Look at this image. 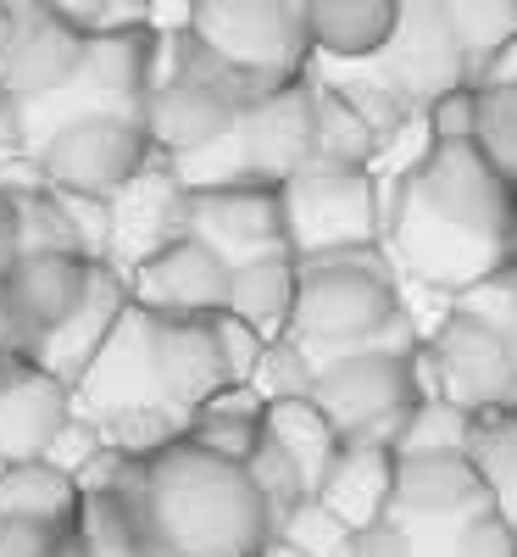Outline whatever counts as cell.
I'll return each instance as SVG.
<instances>
[{"mask_svg":"<svg viewBox=\"0 0 517 557\" xmlns=\"http://www.w3.org/2000/svg\"><path fill=\"white\" fill-rule=\"evenodd\" d=\"M384 246L417 285L467 296L517 262V190L479 146H423L384 190Z\"/></svg>","mask_w":517,"mask_h":557,"instance_id":"cell-1","label":"cell"},{"mask_svg":"<svg viewBox=\"0 0 517 557\" xmlns=\"http://www.w3.org/2000/svg\"><path fill=\"white\" fill-rule=\"evenodd\" d=\"M123 491L156 557H262V546L273 541L245 462L217 457L196 435L134 457Z\"/></svg>","mask_w":517,"mask_h":557,"instance_id":"cell-2","label":"cell"},{"mask_svg":"<svg viewBox=\"0 0 517 557\" xmlns=\"http://www.w3.org/2000/svg\"><path fill=\"white\" fill-rule=\"evenodd\" d=\"M73 401L84 418H96L106 430L112 446H123L134 457L190 435V424H196L167 391L162 351H156V312H146L139 301H128L112 341L84 368V380L73 385Z\"/></svg>","mask_w":517,"mask_h":557,"instance_id":"cell-3","label":"cell"},{"mask_svg":"<svg viewBox=\"0 0 517 557\" xmlns=\"http://www.w3.org/2000/svg\"><path fill=\"white\" fill-rule=\"evenodd\" d=\"M395 330H401V290L384 262V246L301 262V301L290 335L317 362L367 346H417V341H384Z\"/></svg>","mask_w":517,"mask_h":557,"instance_id":"cell-4","label":"cell"},{"mask_svg":"<svg viewBox=\"0 0 517 557\" xmlns=\"http://www.w3.org/2000/svg\"><path fill=\"white\" fill-rule=\"evenodd\" d=\"M151 73H156V28L151 23L96 28L84 45V62L73 67V78L62 89H51L39 101H12L7 134L28 157H39L45 139L73 117H146Z\"/></svg>","mask_w":517,"mask_h":557,"instance_id":"cell-5","label":"cell"},{"mask_svg":"<svg viewBox=\"0 0 517 557\" xmlns=\"http://www.w3.org/2000/svg\"><path fill=\"white\" fill-rule=\"evenodd\" d=\"M285 223L295 262L384 246V184L367 162L312 157L285 184Z\"/></svg>","mask_w":517,"mask_h":557,"instance_id":"cell-6","label":"cell"},{"mask_svg":"<svg viewBox=\"0 0 517 557\" xmlns=\"http://www.w3.org/2000/svg\"><path fill=\"white\" fill-rule=\"evenodd\" d=\"M190 34L251 84V96L306 78V62L317 57L301 0H196Z\"/></svg>","mask_w":517,"mask_h":557,"instance_id":"cell-7","label":"cell"},{"mask_svg":"<svg viewBox=\"0 0 517 557\" xmlns=\"http://www.w3.org/2000/svg\"><path fill=\"white\" fill-rule=\"evenodd\" d=\"M429 396L417 374V346H367L328 357L317 374V407L340 424L345 441L395 446L417 401Z\"/></svg>","mask_w":517,"mask_h":557,"instance_id":"cell-8","label":"cell"},{"mask_svg":"<svg viewBox=\"0 0 517 557\" xmlns=\"http://www.w3.org/2000/svg\"><path fill=\"white\" fill-rule=\"evenodd\" d=\"M417 374L429 396H445L467 412L517 401V362L506 351L501 323L462 301L445 312L429 341H417Z\"/></svg>","mask_w":517,"mask_h":557,"instance_id":"cell-9","label":"cell"},{"mask_svg":"<svg viewBox=\"0 0 517 557\" xmlns=\"http://www.w3.org/2000/svg\"><path fill=\"white\" fill-rule=\"evenodd\" d=\"M45 184L73 196H117L156 162V146L139 117H73L39 146Z\"/></svg>","mask_w":517,"mask_h":557,"instance_id":"cell-10","label":"cell"},{"mask_svg":"<svg viewBox=\"0 0 517 557\" xmlns=\"http://www.w3.org/2000/svg\"><path fill=\"white\" fill-rule=\"evenodd\" d=\"M184 235L206 240L228 268L295 257L290 223H285V190L278 184H223V190H196L184 212Z\"/></svg>","mask_w":517,"mask_h":557,"instance_id":"cell-11","label":"cell"},{"mask_svg":"<svg viewBox=\"0 0 517 557\" xmlns=\"http://www.w3.org/2000/svg\"><path fill=\"white\" fill-rule=\"evenodd\" d=\"M367 62L379 67L417 112L429 101H440L445 89L474 84V67H467L462 45H456V34L440 12V0H401L395 34L384 39V51L367 57Z\"/></svg>","mask_w":517,"mask_h":557,"instance_id":"cell-12","label":"cell"},{"mask_svg":"<svg viewBox=\"0 0 517 557\" xmlns=\"http://www.w3.org/2000/svg\"><path fill=\"white\" fill-rule=\"evenodd\" d=\"M501 507L490 480L467 451H401L395 462V507L390 513L412 530H445L456 535L462 519Z\"/></svg>","mask_w":517,"mask_h":557,"instance_id":"cell-13","label":"cell"},{"mask_svg":"<svg viewBox=\"0 0 517 557\" xmlns=\"http://www.w3.org/2000/svg\"><path fill=\"white\" fill-rule=\"evenodd\" d=\"M128 290L146 312L162 318H212L228 307L234 268L196 235H178L128 268Z\"/></svg>","mask_w":517,"mask_h":557,"instance_id":"cell-14","label":"cell"},{"mask_svg":"<svg viewBox=\"0 0 517 557\" xmlns=\"http://www.w3.org/2000/svg\"><path fill=\"white\" fill-rule=\"evenodd\" d=\"M78 412L73 385L23 351H0V462L45 457L62 424Z\"/></svg>","mask_w":517,"mask_h":557,"instance_id":"cell-15","label":"cell"},{"mask_svg":"<svg viewBox=\"0 0 517 557\" xmlns=\"http://www.w3.org/2000/svg\"><path fill=\"white\" fill-rule=\"evenodd\" d=\"M84 45H89L84 28H73L51 7H39V0H17L7 51H0V84L12 89V101L51 96V89H62L73 78V67L84 62Z\"/></svg>","mask_w":517,"mask_h":557,"instance_id":"cell-16","label":"cell"},{"mask_svg":"<svg viewBox=\"0 0 517 557\" xmlns=\"http://www.w3.org/2000/svg\"><path fill=\"white\" fill-rule=\"evenodd\" d=\"M240 139L251 173L262 184H285L301 162L317 157V107H312V78H295L285 89H267L240 112Z\"/></svg>","mask_w":517,"mask_h":557,"instance_id":"cell-17","label":"cell"},{"mask_svg":"<svg viewBox=\"0 0 517 557\" xmlns=\"http://www.w3.org/2000/svg\"><path fill=\"white\" fill-rule=\"evenodd\" d=\"M128 301H134V290H128V268H117L112 257H96V273H89L84 301H78V307L56 323V330L34 346V362H39V368H51L56 380L78 385V380H84V368L96 362V351L112 341V330L123 323Z\"/></svg>","mask_w":517,"mask_h":557,"instance_id":"cell-18","label":"cell"},{"mask_svg":"<svg viewBox=\"0 0 517 557\" xmlns=\"http://www.w3.org/2000/svg\"><path fill=\"white\" fill-rule=\"evenodd\" d=\"M89 273H96V257H84V251H28V257L12 268L7 296H12L17 323H23V335H28V357H34V346L84 301Z\"/></svg>","mask_w":517,"mask_h":557,"instance_id":"cell-19","label":"cell"},{"mask_svg":"<svg viewBox=\"0 0 517 557\" xmlns=\"http://www.w3.org/2000/svg\"><path fill=\"white\" fill-rule=\"evenodd\" d=\"M395 462H401V451L384 446V441H345L340 457L328 462L323 485H317V502L345 530L390 519V507H395Z\"/></svg>","mask_w":517,"mask_h":557,"instance_id":"cell-20","label":"cell"},{"mask_svg":"<svg viewBox=\"0 0 517 557\" xmlns=\"http://www.w3.org/2000/svg\"><path fill=\"white\" fill-rule=\"evenodd\" d=\"M156 351H162V374H167L173 401L190 418L228 385V362H223L212 318H162L156 312Z\"/></svg>","mask_w":517,"mask_h":557,"instance_id":"cell-21","label":"cell"},{"mask_svg":"<svg viewBox=\"0 0 517 557\" xmlns=\"http://www.w3.org/2000/svg\"><path fill=\"white\" fill-rule=\"evenodd\" d=\"M317 57L328 62H367L395 34L401 0H301Z\"/></svg>","mask_w":517,"mask_h":557,"instance_id":"cell-22","label":"cell"},{"mask_svg":"<svg viewBox=\"0 0 517 557\" xmlns=\"http://www.w3.org/2000/svg\"><path fill=\"white\" fill-rule=\"evenodd\" d=\"M295 301H301V262L295 257H267V262L234 268L228 312H240L267 341L295 330Z\"/></svg>","mask_w":517,"mask_h":557,"instance_id":"cell-23","label":"cell"},{"mask_svg":"<svg viewBox=\"0 0 517 557\" xmlns=\"http://www.w3.org/2000/svg\"><path fill=\"white\" fill-rule=\"evenodd\" d=\"M267 435L301 462V474L312 480V496H317V485H323V474H328V462H335L340 446H345L340 424L317 407V396H301V401H267Z\"/></svg>","mask_w":517,"mask_h":557,"instance_id":"cell-24","label":"cell"},{"mask_svg":"<svg viewBox=\"0 0 517 557\" xmlns=\"http://www.w3.org/2000/svg\"><path fill=\"white\" fill-rule=\"evenodd\" d=\"M78 480L51 457L12 462L0 474V519H78Z\"/></svg>","mask_w":517,"mask_h":557,"instance_id":"cell-25","label":"cell"},{"mask_svg":"<svg viewBox=\"0 0 517 557\" xmlns=\"http://www.w3.org/2000/svg\"><path fill=\"white\" fill-rule=\"evenodd\" d=\"M262 430H267V401L256 385H223L206 407H196V424H190V435L201 446H212L217 457H234V462L251 457Z\"/></svg>","mask_w":517,"mask_h":557,"instance_id":"cell-26","label":"cell"},{"mask_svg":"<svg viewBox=\"0 0 517 557\" xmlns=\"http://www.w3.org/2000/svg\"><path fill=\"white\" fill-rule=\"evenodd\" d=\"M78 535H84L89 557H156V546H151V535H146V524H139L123 485L89 491L78 502Z\"/></svg>","mask_w":517,"mask_h":557,"instance_id":"cell-27","label":"cell"},{"mask_svg":"<svg viewBox=\"0 0 517 557\" xmlns=\"http://www.w3.org/2000/svg\"><path fill=\"white\" fill-rule=\"evenodd\" d=\"M312 107H317V157H335V162H379L384 151V139L379 128H373L351 101H345V89L340 84H312Z\"/></svg>","mask_w":517,"mask_h":557,"instance_id":"cell-28","label":"cell"},{"mask_svg":"<svg viewBox=\"0 0 517 557\" xmlns=\"http://www.w3.org/2000/svg\"><path fill=\"white\" fill-rule=\"evenodd\" d=\"M467 457L479 462V474L490 480L495 502L506 507V513H517V401L474 412V430H467Z\"/></svg>","mask_w":517,"mask_h":557,"instance_id":"cell-29","label":"cell"},{"mask_svg":"<svg viewBox=\"0 0 517 557\" xmlns=\"http://www.w3.org/2000/svg\"><path fill=\"white\" fill-rule=\"evenodd\" d=\"M245 474H251V485H256V496H262V507H267L273 535L285 530V524L295 519V507L312 496V480L301 474V462L278 446L267 430H262V441H256L251 457H245Z\"/></svg>","mask_w":517,"mask_h":557,"instance_id":"cell-30","label":"cell"},{"mask_svg":"<svg viewBox=\"0 0 517 557\" xmlns=\"http://www.w3.org/2000/svg\"><path fill=\"white\" fill-rule=\"evenodd\" d=\"M440 12H445V23H451V34L462 45L467 67H474V78L517 34V0H440Z\"/></svg>","mask_w":517,"mask_h":557,"instance_id":"cell-31","label":"cell"},{"mask_svg":"<svg viewBox=\"0 0 517 557\" xmlns=\"http://www.w3.org/2000/svg\"><path fill=\"white\" fill-rule=\"evenodd\" d=\"M317 374H323V362L295 335H273L251 385L262 391V401H301V396H317Z\"/></svg>","mask_w":517,"mask_h":557,"instance_id":"cell-32","label":"cell"},{"mask_svg":"<svg viewBox=\"0 0 517 557\" xmlns=\"http://www.w3.org/2000/svg\"><path fill=\"white\" fill-rule=\"evenodd\" d=\"M467 430H474V412L467 407H456L445 396H423L417 412L406 418L395 451H467Z\"/></svg>","mask_w":517,"mask_h":557,"instance_id":"cell-33","label":"cell"},{"mask_svg":"<svg viewBox=\"0 0 517 557\" xmlns=\"http://www.w3.org/2000/svg\"><path fill=\"white\" fill-rule=\"evenodd\" d=\"M479 151L517 190V84L479 89Z\"/></svg>","mask_w":517,"mask_h":557,"instance_id":"cell-34","label":"cell"},{"mask_svg":"<svg viewBox=\"0 0 517 557\" xmlns=\"http://www.w3.org/2000/svg\"><path fill=\"white\" fill-rule=\"evenodd\" d=\"M0 557H89L78 519H0Z\"/></svg>","mask_w":517,"mask_h":557,"instance_id":"cell-35","label":"cell"},{"mask_svg":"<svg viewBox=\"0 0 517 557\" xmlns=\"http://www.w3.org/2000/svg\"><path fill=\"white\" fill-rule=\"evenodd\" d=\"M429 146H479V84H456L423 107Z\"/></svg>","mask_w":517,"mask_h":557,"instance_id":"cell-36","label":"cell"},{"mask_svg":"<svg viewBox=\"0 0 517 557\" xmlns=\"http://www.w3.org/2000/svg\"><path fill=\"white\" fill-rule=\"evenodd\" d=\"M451 557H517V513L484 507V513L462 519L451 535Z\"/></svg>","mask_w":517,"mask_h":557,"instance_id":"cell-37","label":"cell"},{"mask_svg":"<svg viewBox=\"0 0 517 557\" xmlns=\"http://www.w3.org/2000/svg\"><path fill=\"white\" fill-rule=\"evenodd\" d=\"M278 535H290V541L306 546L312 557H345V552H351V530H345L335 513H328L317 496H306V502L295 507V519L278 530Z\"/></svg>","mask_w":517,"mask_h":557,"instance_id":"cell-38","label":"cell"},{"mask_svg":"<svg viewBox=\"0 0 517 557\" xmlns=\"http://www.w3.org/2000/svg\"><path fill=\"white\" fill-rule=\"evenodd\" d=\"M212 323H217V346H223V362H228V385H251L256 362L267 351V335L251 330V323L240 312H228V307L212 312Z\"/></svg>","mask_w":517,"mask_h":557,"instance_id":"cell-39","label":"cell"},{"mask_svg":"<svg viewBox=\"0 0 517 557\" xmlns=\"http://www.w3.org/2000/svg\"><path fill=\"white\" fill-rule=\"evenodd\" d=\"M456 301H462V307H474V312H484V318H495V323H501V335H506V351H512V362H517V268L495 273L490 285L467 290V296H456Z\"/></svg>","mask_w":517,"mask_h":557,"instance_id":"cell-40","label":"cell"},{"mask_svg":"<svg viewBox=\"0 0 517 557\" xmlns=\"http://www.w3.org/2000/svg\"><path fill=\"white\" fill-rule=\"evenodd\" d=\"M106 446V430L96 424V418H84V412H73L67 418V424H62V435L51 441V451H45V457H51L56 462V469H67V474H78L84 469V462L89 457H96Z\"/></svg>","mask_w":517,"mask_h":557,"instance_id":"cell-41","label":"cell"},{"mask_svg":"<svg viewBox=\"0 0 517 557\" xmlns=\"http://www.w3.org/2000/svg\"><path fill=\"white\" fill-rule=\"evenodd\" d=\"M345 557H417V535H412V524H401L390 513V519H373V524L351 530Z\"/></svg>","mask_w":517,"mask_h":557,"instance_id":"cell-42","label":"cell"},{"mask_svg":"<svg viewBox=\"0 0 517 557\" xmlns=\"http://www.w3.org/2000/svg\"><path fill=\"white\" fill-rule=\"evenodd\" d=\"M17 262H23V212L12 190H0V285L12 278Z\"/></svg>","mask_w":517,"mask_h":557,"instance_id":"cell-43","label":"cell"},{"mask_svg":"<svg viewBox=\"0 0 517 557\" xmlns=\"http://www.w3.org/2000/svg\"><path fill=\"white\" fill-rule=\"evenodd\" d=\"M39 7H51L56 17H67V23L84 28V34L112 28V0H39Z\"/></svg>","mask_w":517,"mask_h":557,"instance_id":"cell-44","label":"cell"},{"mask_svg":"<svg viewBox=\"0 0 517 557\" xmlns=\"http://www.w3.org/2000/svg\"><path fill=\"white\" fill-rule=\"evenodd\" d=\"M474 84H479V89H495V84H517V34H512V39L501 45V51H495V57H490L484 67H479V78H474Z\"/></svg>","mask_w":517,"mask_h":557,"instance_id":"cell-45","label":"cell"},{"mask_svg":"<svg viewBox=\"0 0 517 557\" xmlns=\"http://www.w3.org/2000/svg\"><path fill=\"white\" fill-rule=\"evenodd\" d=\"M151 7L156 0H112V28L117 23H151Z\"/></svg>","mask_w":517,"mask_h":557,"instance_id":"cell-46","label":"cell"},{"mask_svg":"<svg viewBox=\"0 0 517 557\" xmlns=\"http://www.w3.org/2000/svg\"><path fill=\"white\" fill-rule=\"evenodd\" d=\"M262 557H312V552H306V546H295L290 535H273V541L262 546Z\"/></svg>","mask_w":517,"mask_h":557,"instance_id":"cell-47","label":"cell"},{"mask_svg":"<svg viewBox=\"0 0 517 557\" xmlns=\"http://www.w3.org/2000/svg\"><path fill=\"white\" fill-rule=\"evenodd\" d=\"M7 34H12V0H0V51H7Z\"/></svg>","mask_w":517,"mask_h":557,"instance_id":"cell-48","label":"cell"},{"mask_svg":"<svg viewBox=\"0 0 517 557\" xmlns=\"http://www.w3.org/2000/svg\"><path fill=\"white\" fill-rule=\"evenodd\" d=\"M7 123H12V89L0 84V134H7Z\"/></svg>","mask_w":517,"mask_h":557,"instance_id":"cell-49","label":"cell"},{"mask_svg":"<svg viewBox=\"0 0 517 557\" xmlns=\"http://www.w3.org/2000/svg\"><path fill=\"white\" fill-rule=\"evenodd\" d=\"M512 268H517V262H512Z\"/></svg>","mask_w":517,"mask_h":557,"instance_id":"cell-50","label":"cell"}]
</instances>
